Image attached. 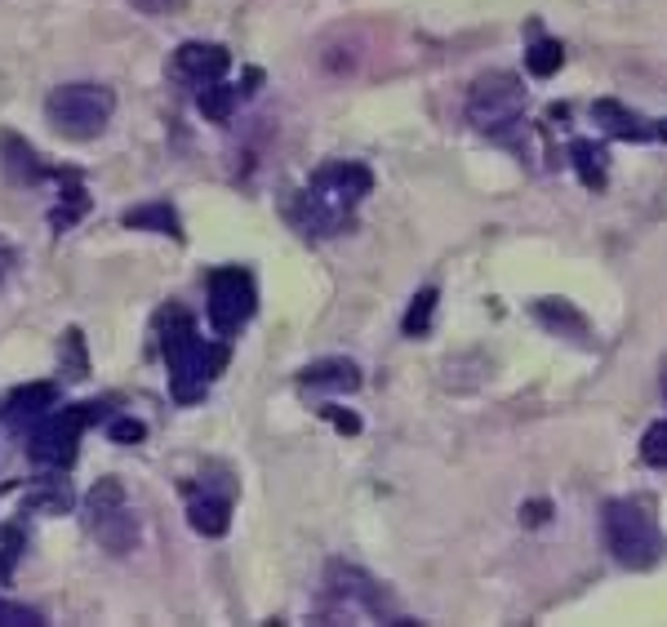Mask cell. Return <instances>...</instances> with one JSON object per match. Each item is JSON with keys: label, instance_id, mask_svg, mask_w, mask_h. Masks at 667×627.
Masks as SVG:
<instances>
[{"label": "cell", "instance_id": "cell-31", "mask_svg": "<svg viewBox=\"0 0 667 627\" xmlns=\"http://www.w3.org/2000/svg\"><path fill=\"white\" fill-rule=\"evenodd\" d=\"M663 392H667V378H663Z\"/></svg>", "mask_w": 667, "mask_h": 627}, {"label": "cell", "instance_id": "cell-4", "mask_svg": "<svg viewBox=\"0 0 667 627\" xmlns=\"http://www.w3.org/2000/svg\"><path fill=\"white\" fill-rule=\"evenodd\" d=\"M116 112V93L108 85H59L50 99H45V116L50 125L67 138V142H89L108 129Z\"/></svg>", "mask_w": 667, "mask_h": 627}, {"label": "cell", "instance_id": "cell-21", "mask_svg": "<svg viewBox=\"0 0 667 627\" xmlns=\"http://www.w3.org/2000/svg\"><path fill=\"white\" fill-rule=\"evenodd\" d=\"M27 507L32 512H67L72 507V490L63 480H40V486L27 494Z\"/></svg>", "mask_w": 667, "mask_h": 627}, {"label": "cell", "instance_id": "cell-9", "mask_svg": "<svg viewBox=\"0 0 667 627\" xmlns=\"http://www.w3.org/2000/svg\"><path fill=\"white\" fill-rule=\"evenodd\" d=\"M174 67H178V76H187V80L210 85V80H223V76H227L231 54L223 50V45H210V40H187V45H178Z\"/></svg>", "mask_w": 667, "mask_h": 627}, {"label": "cell", "instance_id": "cell-13", "mask_svg": "<svg viewBox=\"0 0 667 627\" xmlns=\"http://www.w3.org/2000/svg\"><path fill=\"white\" fill-rule=\"evenodd\" d=\"M187 521H192L197 535L205 539H223L227 525H231V503L227 499H197L192 512H187Z\"/></svg>", "mask_w": 667, "mask_h": 627}, {"label": "cell", "instance_id": "cell-14", "mask_svg": "<svg viewBox=\"0 0 667 627\" xmlns=\"http://www.w3.org/2000/svg\"><path fill=\"white\" fill-rule=\"evenodd\" d=\"M592 116L614 134V138H628V142H637V138H654V129H645V125H637V116H628L618 103H609V99H601L596 108H592Z\"/></svg>", "mask_w": 667, "mask_h": 627}, {"label": "cell", "instance_id": "cell-23", "mask_svg": "<svg viewBox=\"0 0 667 627\" xmlns=\"http://www.w3.org/2000/svg\"><path fill=\"white\" fill-rule=\"evenodd\" d=\"M0 627H45V618L27 605H14V601H0Z\"/></svg>", "mask_w": 667, "mask_h": 627}, {"label": "cell", "instance_id": "cell-12", "mask_svg": "<svg viewBox=\"0 0 667 627\" xmlns=\"http://www.w3.org/2000/svg\"><path fill=\"white\" fill-rule=\"evenodd\" d=\"M121 223H125V227H142V231H165V236L183 240V223H178L174 205H165V201H152V205L125 210V218H121Z\"/></svg>", "mask_w": 667, "mask_h": 627}, {"label": "cell", "instance_id": "cell-16", "mask_svg": "<svg viewBox=\"0 0 667 627\" xmlns=\"http://www.w3.org/2000/svg\"><path fill=\"white\" fill-rule=\"evenodd\" d=\"M236 93L241 89H231V85H223V80H210V85H201V93H197V108H201V116H210V121H231V112H236Z\"/></svg>", "mask_w": 667, "mask_h": 627}, {"label": "cell", "instance_id": "cell-29", "mask_svg": "<svg viewBox=\"0 0 667 627\" xmlns=\"http://www.w3.org/2000/svg\"><path fill=\"white\" fill-rule=\"evenodd\" d=\"M142 14H169V10H183V0H134Z\"/></svg>", "mask_w": 667, "mask_h": 627}, {"label": "cell", "instance_id": "cell-19", "mask_svg": "<svg viewBox=\"0 0 667 627\" xmlns=\"http://www.w3.org/2000/svg\"><path fill=\"white\" fill-rule=\"evenodd\" d=\"M5 165H10V178L14 183H36L45 170L36 165V152L18 138H5Z\"/></svg>", "mask_w": 667, "mask_h": 627}, {"label": "cell", "instance_id": "cell-3", "mask_svg": "<svg viewBox=\"0 0 667 627\" xmlns=\"http://www.w3.org/2000/svg\"><path fill=\"white\" fill-rule=\"evenodd\" d=\"M601 525H605V543H609L618 565L650 569L658 561L663 535H658V521L650 516L645 503H637V499H609L601 507Z\"/></svg>", "mask_w": 667, "mask_h": 627}, {"label": "cell", "instance_id": "cell-27", "mask_svg": "<svg viewBox=\"0 0 667 627\" xmlns=\"http://www.w3.org/2000/svg\"><path fill=\"white\" fill-rule=\"evenodd\" d=\"M67 352H72V374H67V378H85V343H80V329L67 334Z\"/></svg>", "mask_w": 667, "mask_h": 627}, {"label": "cell", "instance_id": "cell-8", "mask_svg": "<svg viewBox=\"0 0 667 627\" xmlns=\"http://www.w3.org/2000/svg\"><path fill=\"white\" fill-rule=\"evenodd\" d=\"M259 308V289H254V276L246 267H218L210 276V325L223 334H236Z\"/></svg>", "mask_w": 667, "mask_h": 627}, {"label": "cell", "instance_id": "cell-10", "mask_svg": "<svg viewBox=\"0 0 667 627\" xmlns=\"http://www.w3.org/2000/svg\"><path fill=\"white\" fill-rule=\"evenodd\" d=\"M303 388H325V392H356L361 388V369L356 361H343V356H334V361H316L299 374Z\"/></svg>", "mask_w": 667, "mask_h": 627}, {"label": "cell", "instance_id": "cell-24", "mask_svg": "<svg viewBox=\"0 0 667 627\" xmlns=\"http://www.w3.org/2000/svg\"><path fill=\"white\" fill-rule=\"evenodd\" d=\"M112 441L116 446H134V441H142V437H148V427H142L138 418H112Z\"/></svg>", "mask_w": 667, "mask_h": 627}, {"label": "cell", "instance_id": "cell-15", "mask_svg": "<svg viewBox=\"0 0 667 627\" xmlns=\"http://www.w3.org/2000/svg\"><path fill=\"white\" fill-rule=\"evenodd\" d=\"M569 156H575V174L583 178L588 191H601V187H605V161H601V148H596V142H588V138L569 142Z\"/></svg>", "mask_w": 667, "mask_h": 627}, {"label": "cell", "instance_id": "cell-5", "mask_svg": "<svg viewBox=\"0 0 667 627\" xmlns=\"http://www.w3.org/2000/svg\"><path fill=\"white\" fill-rule=\"evenodd\" d=\"M526 103H530V93L512 72H490V76L476 80L471 93H467V121L481 134H499V129L520 121Z\"/></svg>", "mask_w": 667, "mask_h": 627}, {"label": "cell", "instance_id": "cell-30", "mask_svg": "<svg viewBox=\"0 0 667 627\" xmlns=\"http://www.w3.org/2000/svg\"><path fill=\"white\" fill-rule=\"evenodd\" d=\"M14 267V250L5 246V240H0V280H5V272Z\"/></svg>", "mask_w": 667, "mask_h": 627}, {"label": "cell", "instance_id": "cell-28", "mask_svg": "<svg viewBox=\"0 0 667 627\" xmlns=\"http://www.w3.org/2000/svg\"><path fill=\"white\" fill-rule=\"evenodd\" d=\"M320 414H325L334 427H339V431H348V437H356V431H361V418H356V414H343V410H334V405L320 410Z\"/></svg>", "mask_w": 667, "mask_h": 627}, {"label": "cell", "instance_id": "cell-1", "mask_svg": "<svg viewBox=\"0 0 667 627\" xmlns=\"http://www.w3.org/2000/svg\"><path fill=\"white\" fill-rule=\"evenodd\" d=\"M369 187H374V174L356 161H329L312 174L307 191L299 197V210L294 218L312 231V236H334V231H343L352 210L361 205V197H369Z\"/></svg>", "mask_w": 667, "mask_h": 627}, {"label": "cell", "instance_id": "cell-22", "mask_svg": "<svg viewBox=\"0 0 667 627\" xmlns=\"http://www.w3.org/2000/svg\"><path fill=\"white\" fill-rule=\"evenodd\" d=\"M641 459H645L650 467H667V418L645 427V437H641Z\"/></svg>", "mask_w": 667, "mask_h": 627}, {"label": "cell", "instance_id": "cell-7", "mask_svg": "<svg viewBox=\"0 0 667 627\" xmlns=\"http://www.w3.org/2000/svg\"><path fill=\"white\" fill-rule=\"evenodd\" d=\"M103 418V405H67V410H50L36 431H32V459L45 467H72L76 463V441L89 423Z\"/></svg>", "mask_w": 667, "mask_h": 627}, {"label": "cell", "instance_id": "cell-11", "mask_svg": "<svg viewBox=\"0 0 667 627\" xmlns=\"http://www.w3.org/2000/svg\"><path fill=\"white\" fill-rule=\"evenodd\" d=\"M59 405V388L54 383H27V388H18L10 401H5V414L10 418H40V414H50Z\"/></svg>", "mask_w": 667, "mask_h": 627}, {"label": "cell", "instance_id": "cell-20", "mask_svg": "<svg viewBox=\"0 0 667 627\" xmlns=\"http://www.w3.org/2000/svg\"><path fill=\"white\" fill-rule=\"evenodd\" d=\"M534 316L543 321V325H552V329H579V334H588V321L569 308V303H561V299H543V303H534Z\"/></svg>", "mask_w": 667, "mask_h": 627}, {"label": "cell", "instance_id": "cell-6", "mask_svg": "<svg viewBox=\"0 0 667 627\" xmlns=\"http://www.w3.org/2000/svg\"><path fill=\"white\" fill-rule=\"evenodd\" d=\"M89 529H93V539H99L108 552L125 556L134 543H138V521L129 512V499H125V486L116 476H103V480H93V490H89Z\"/></svg>", "mask_w": 667, "mask_h": 627}, {"label": "cell", "instance_id": "cell-25", "mask_svg": "<svg viewBox=\"0 0 667 627\" xmlns=\"http://www.w3.org/2000/svg\"><path fill=\"white\" fill-rule=\"evenodd\" d=\"M23 552V535L18 529H0V574H10L14 556Z\"/></svg>", "mask_w": 667, "mask_h": 627}, {"label": "cell", "instance_id": "cell-18", "mask_svg": "<svg viewBox=\"0 0 667 627\" xmlns=\"http://www.w3.org/2000/svg\"><path fill=\"white\" fill-rule=\"evenodd\" d=\"M561 63H565V45L552 40V36L534 40L530 50H526V67H530V76H539V80H543V76H556Z\"/></svg>", "mask_w": 667, "mask_h": 627}, {"label": "cell", "instance_id": "cell-2", "mask_svg": "<svg viewBox=\"0 0 667 627\" xmlns=\"http://www.w3.org/2000/svg\"><path fill=\"white\" fill-rule=\"evenodd\" d=\"M165 365H169V388L174 401L192 405L205 397V388L227 365V343H205L187 316H174L165 325Z\"/></svg>", "mask_w": 667, "mask_h": 627}, {"label": "cell", "instance_id": "cell-26", "mask_svg": "<svg viewBox=\"0 0 667 627\" xmlns=\"http://www.w3.org/2000/svg\"><path fill=\"white\" fill-rule=\"evenodd\" d=\"M548 516H552V503L548 499H539V503H526V507H520V525H548Z\"/></svg>", "mask_w": 667, "mask_h": 627}, {"label": "cell", "instance_id": "cell-17", "mask_svg": "<svg viewBox=\"0 0 667 627\" xmlns=\"http://www.w3.org/2000/svg\"><path fill=\"white\" fill-rule=\"evenodd\" d=\"M437 303H441V294H437L432 285H427V289H418V294H414V303H410V312H405V321H401V329L410 334V339H423V334L432 329Z\"/></svg>", "mask_w": 667, "mask_h": 627}]
</instances>
